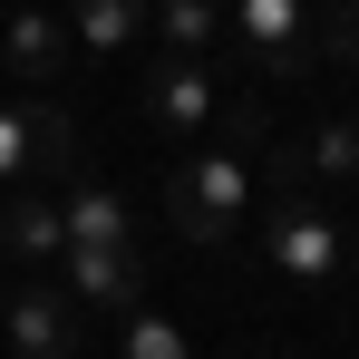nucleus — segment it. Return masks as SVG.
I'll use <instances>...</instances> for the list:
<instances>
[{
	"label": "nucleus",
	"instance_id": "7ed1b4c3",
	"mask_svg": "<svg viewBox=\"0 0 359 359\" xmlns=\"http://www.w3.org/2000/svg\"><path fill=\"white\" fill-rule=\"evenodd\" d=\"M224 49L252 59L262 78H301L311 68V10L301 0H233L224 10Z\"/></svg>",
	"mask_w": 359,
	"mask_h": 359
},
{
	"label": "nucleus",
	"instance_id": "4468645a",
	"mask_svg": "<svg viewBox=\"0 0 359 359\" xmlns=\"http://www.w3.org/2000/svg\"><path fill=\"white\" fill-rule=\"evenodd\" d=\"M39 175V136H29V107L0 97V184H29Z\"/></svg>",
	"mask_w": 359,
	"mask_h": 359
},
{
	"label": "nucleus",
	"instance_id": "f8f14e48",
	"mask_svg": "<svg viewBox=\"0 0 359 359\" xmlns=\"http://www.w3.org/2000/svg\"><path fill=\"white\" fill-rule=\"evenodd\" d=\"M301 165H311V175H330V184H359V117L311 126V136H301Z\"/></svg>",
	"mask_w": 359,
	"mask_h": 359
},
{
	"label": "nucleus",
	"instance_id": "dca6fc26",
	"mask_svg": "<svg viewBox=\"0 0 359 359\" xmlns=\"http://www.w3.org/2000/svg\"><path fill=\"white\" fill-rule=\"evenodd\" d=\"M204 10H233V0H204Z\"/></svg>",
	"mask_w": 359,
	"mask_h": 359
},
{
	"label": "nucleus",
	"instance_id": "0eeeda50",
	"mask_svg": "<svg viewBox=\"0 0 359 359\" xmlns=\"http://www.w3.org/2000/svg\"><path fill=\"white\" fill-rule=\"evenodd\" d=\"M68 49H78V39H68V20H59V10H39V0L0 20V68H10L20 88H49V78L68 68Z\"/></svg>",
	"mask_w": 359,
	"mask_h": 359
},
{
	"label": "nucleus",
	"instance_id": "9b49d317",
	"mask_svg": "<svg viewBox=\"0 0 359 359\" xmlns=\"http://www.w3.org/2000/svg\"><path fill=\"white\" fill-rule=\"evenodd\" d=\"M117 350H126V359H184L194 330L165 320V311H146V301H126V311H117Z\"/></svg>",
	"mask_w": 359,
	"mask_h": 359
},
{
	"label": "nucleus",
	"instance_id": "6e6552de",
	"mask_svg": "<svg viewBox=\"0 0 359 359\" xmlns=\"http://www.w3.org/2000/svg\"><path fill=\"white\" fill-rule=\"evenodd\" d=\"M0 243H10V252H29V262H59L68 214L49 204V194H29V184H0Z\"/></svg>",
	"mask_w": 359,
	"mask_h": 359
},
{
	"label": "nucleus",
	"instance_id": "20e7f679",
	"mask_svg": "<svg viewBox=\"0 0 359 359\" xmlns=\"http://www.w3.org/2000/svg\"><path fill=\"white\" fill-rule=\"evenodd\" d=\"M0 350H20V359H68L78 350V301H68V282L59 292H49V282L0 292Z\"/></svg>",
	"mask_w": 359,
	"mask_h": 359
},
{
	"label": "nucleus",
	"instance_id": "f03ea898",
	"mask_svg": "<svg viewBox=\"0 0 359 359\" xmlns=\"http://www.w3.org/2000/svg\"><path fill=\"white\" fill-rule=\"evenodd\" d=\"M262 243H272V272H282V282H301V292L340 282V262H350L340 214H330L311 184H272V204H262Z\"/></svg>",
	"mask_w": 359,
	"mask_h": 359
},
{
	"label": "nucleus",
	"instance_id": "ddd939ff",
	"mask_svg": "<svg viewBox=\"0 0 359 359\" xmlns=\"http://www.w3.org/2000/svg\"><path fill=\"white\" fill-rule=\"evenodd\" d=\"M156 39H165V49H184V59H204V49H224V10H204V0H165Z\"/></svg>",
	"mask_w": 359,
	"mask_h": 359
},
{
	"label": "nucleus",
	"instance_id": "39448f33",
	"mask_svg": "<svg viewBox=\"0 0 359 359\" xmlns=\"http://www.w3.org/2000/svg\"><path fill=\"white\" fill-rule=\"evenodd\" d=\"M59 282L68 301L126 311V301H146V262H136V243H59Z\"/></svg>",
	"mask_w": 359,
	"mask_h": 359
},
{
	"label": "nucleus",
	"instance_id": "f257e3e1",
	"mask_svg": "<svg viewBox=\"0 0 359 359\" xmlns=\"http://www.w3.org/2000/svg\"><path fill=\"white\" fill-rule=\"evenodd\" d=\"M165 214L184 243H233L252 214V146H204L165 175Z\"/></svg>",
	"mask_w": 359,
	"mask_h": 359
},
{
	"label": "nucleus",
	"instance_id": "1a4fd4ad",
	"mask_svg": "<svg viewBox=\"0 0 359 359\" xmlns=\"http://www.w3.org/2000/svg\"><path fill=\"white\" fill-rule=\"evenodd\" d=\"M136 29H146V0H68V39L88 59H126Z\"/></svg>",
	"mask_w": 359,
	"mask_h": 359
},
{
	"label": "nucleus",
	"instance_id": "9d476101",
	"mask_svg": "<svg viewBox=\"0 0 359 359\" xmlns=\"http://www.w3.org/2000/svg\"><path fill=\"white\" fill-rule=\"evenodd\" d=\"M59 214H68V243H126V194H117V184H97V175L68 184Z\"/></svg>",
	"mask_w": 359,
	"mask_h": 359
},
{
	"label": "nucleus",
	"instance_id": "2eb2a0df",
	"mask_svg": "<svg viewBox=\"0 0 359 359\" xmlns=\"http://www.w3.org/2000/svg\"><path fill=\"white\" fill-rule=\"evenodd\" d=\"M311 59H340V68H359V0H340L320 29H311Z\"/></svg>",
	"mask_w": 359,
	"mask_h": 359
},
{
	"label": "nucleus",
	"instance_id": "423d86ee",
	"mask_svg": "<svg viewBox=\"0 0 359 359\" xmlns=\"http://www.w3.org/2000/svg\"><path fill=\"white\" fill-rule=\"evenodd\" d=\"M146 117H156V136H204V117H214V78H204V59L165 49V59L146 68Z\"/></svg>",
	"mask_w": 359,
	"mask_h": 359
}]
</instances>
